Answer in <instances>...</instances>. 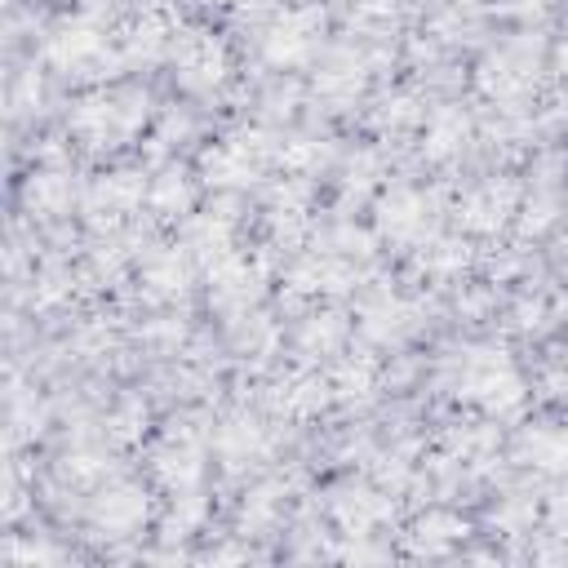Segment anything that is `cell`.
I'll list each match as a JSON object with an SVG mask.
<instances>
[{"mask_svg": "<svg viewBox=\"0 0 568 568\" xmlns=\"http://www.w3.org/2000/svg\"><path fill=\"white\" fill-rule=\"evenodd\" d=\"M515 213H519V186H515V178H484L453 209V217H457V226L466 235H497L501 226H510Z\"/></svg>", "mask_w": 568, "mask_h": 568, "instance_id": "9c48e42d", "label": "cell"}, {"mask_svg": "<svg viewBox=\"0 0 568 568\" xmlns=\"http://www.w3.org/2000/svg\"><path fill=\"white\" fill-rule=\"evenodd\" d=\"M470 142V115L462 106H435L422 124V155L430 164H448Z\"/></svg>", "mask_w": 568, "mask_h": 568, "instance_id": "ffe728a7", "label": "cell"}, {"mask_svg": "<svg viewBox=\"0 0 568 568\" xmlns=\"http://www.w3.org/2000/svg\"><path fill=\"white\" fill-rule=\"evenodd\" d=\"M324 160H328V146H324V142H315V138H293L288 146H280V151H275V164H284V173H293V178L315 173Z\"/></svg>", "mask_w": 568, "mask_h": 568, "instance_id": "4dcf8cb0", "label": "cell"}, {"mask_svg": "<svg viewBox=\"0 0 568 568\" xmlns=\"http://www.w3.org/2000/svg\"><path fill=\"white\" fill-rule=\"evenodd\" d=\"M346 315L342 311H315L302 320L297 328V351L302 355H337L342 342H346Z\"/></svg>", "mask_w": 568, "mask_h": 568, "instance_id": "83f0119b", "label": "cell"}, {"mask_svg": "<svg viewBox=\"0 0 568 568\" xmlns=\"http://www.w3.org/2000/svg\"><path fill=\"white\" fill-rule=\"evenodd\" d=\"M151 115V102L142 89H129V84H115V89H89L80 93V102L71 106V120L67 129L89 146V151H106V146H120L129 138L142 133Z\"/></svg>", "mask_w": 568, "mask_h": 568, "instance_id": "6da1fadb", "label": "cell"}, {"mask_svg": "<svg viewBox=\"0 0 568 568\" xmlns=\"http://www.w3.org/2000/svg\"><path fill=\"white\" fill-rule=\"evenodd\" d=\"M390 0H359L355 9H351V22L355 27H364V31H382V27H390Z\"/></svg>", "mask_w": 568, "mask_h": 568, "instance_id": "74e56055", "label": "cell"}, {"mask_svg": "<svg viewBox=\"0 0 568 568\" xmlns=\"http://www.w3.org/2000/svg\"><path fill=\"white\" fill-rule=\"evenodd\" d=\"M515 462L519 466H532L541 475H568V422L528 426L515 439Z\"/></svg>", "mask_w": 568, "mask_h": 568, "instance_id": "ac0fdd59", "label": "cell"}, {"mask_svg": "<svg viewBox=\"0 0 568 568\" xmlns=\"http://www.w3.org/2000/svg\"><path fill=\"white\" fill-rule=\"evenodd\" d=\"M377 359L368 351H351V355H337L333 368H328V390L333 399H368L377 390Z\"/></svg>", "mask_w": 568, "mask_h": 568, "instance_id": "d4e9b609", "label": "cell"}, {"mask_svg": "<svg viewBox=\"0 0 568 568\" xmlns=\"http://www.w3.org/2000/svg\"><path fill=\"white\" fill-rule=\"evenodd\" d=\"M120 4H124V0H84V13H89V18H98V22H102V18H106V13H115V9H120Z\"/></svg>", "mask_w": 568, "mask_h": 568, "instance_id": "ab89813d", "label": "cell"}, {"mask_svg": "<svg viewBox=\"0 0 568 568\" xmlns=\"http://www.w3.org/2000/svg\"><path fill=\"white\" fill-rule=\"evenodd\" d=\"M457 395L475 408H484L488 417H506L528 399V386L519 377V368L506 359V351L497 346H475L462 355L457 364Z\"/></svg>", "mask_w": 568, "mask_h": 568, "instance_id": "7a4b0ae2", "label": "cell"}, {"mask_svg": "<svg viewBox=\"0 0 568 568\" xmlns=\"http://www.w3.org/2000/svg\"><path fill=\"white\" fill-rule=\"evenodd\" d=\"M466 532H470V524L457 510H426L408 524L404 550L417 559H435V555H448L457 541H466Z\"/></svg>", "mask_w": 568, "mask_h": 568, "instance_id": "e0dca14e", "label": "cell"}, {"mask_svg": "<svg viewBox=\"0 0 568 568\" xmlns=\"http://www.w3.org/2000/svg\"><path fill=\"white\" fill-rule=\"evenodd\" d=\"M564 377H568V346H564Z\"/></svg>", "mask_w": 568, "mask_h": 568, "instance_id": "60d3db41", "label": "cell"}, {"mask_svg": "<svg viewBox=\"0 0 568 568\" xmlns=\"http://www.w3.org/2000/svg\"><path fill=\"white\" fill-rule=\"evenodd\" d=\"M102 475H106L102 453L80 448V453H67V457H62V479H71V484H98Z\"/></svg>", "mask_w": 568, "mask_h": 568, "instance_id": "8d00e7d4", "label": "cell"}, {"mask_svg": "<svg viewBox=\"0 0 568 568\" xmlns=\"http://www.w3.org/2000/svg\"><path fill=\"white\" fill-rule=\"evenodd\" d=\"M151 475L169 493H195V484L204 479V444L191 430L164 435L151 453Z\"/></svg>", "mask_w": 568, "mask_h": 568, "instance_id": "30bf717a", "label": "cell"}, {"mask_svg": "<svg viewBox=\"0 0 568 568\" xmlns=\"http://www.w3.org/2000/svg\"><path fill=\"white\" fill-rule=\"evenodd\" d=\"M231 231H235L231 213H204V217H191V222H186V235H182V248L191 253V262L213 266V262H222V257L235 248Z\"/></svg>", "mask_w": 568, "mask_h": 568, "instance_id": "603a6c76", "label": "cell"}, {"mask_svg": "<svg viewBox=\"0 0 568 568\" xmlns=\"http://www.w3.org/2000/svg\"><path fill=\"white\" fill-rule=\"evenodd\" d=\"M546 524H550V532L568 537V484H559V488L546 497Z\"/></svg>", "mask_w": 568, "mask_h": 568, "instance_id": "f35d334b", "label": "cell"}, {"mask_svg": "<svg viewBox=\"0 0 568 568\" xmlns=\"http://www.w3.org/2000/svg\"><path fill=\"white\" fill-rule=\"evenodd\" d=\"M408 324H413V306L399 293H382V297L359 306V333L368 342H395Z\"/></svg>", "mask_w": 568, "mask_h": 568, "instance_id": "484cf974", "label": "cell"}, {"mask_svg": "<svg viewBox=\"0 0 568 568\" xmlns=\"http://www.w3.org/2000/svg\"><path fill=\"white\" fill-rule=\"evenodd\" d=\"M204 524V501L195 497V493H178V506H173V515H169V524H164V537L173 541V537H186V532H195Z\"/></svg>", "mask_w": 568, "mask_h": 568, "instance_id": "d590c367", "label": "cell"}, {"mask_svg": "<svg viewBox=\"0 0 568 568\" xmlns=\"http://www.w3.org/2000/svg\"><path fill=\"white\" fill-rule=\"evenodd\" d=\"M142 430H146V404H142V399H124L120 408H111L106 435H111L115 444H138Z\"/></svg>", "mask_w": 568, "mask_h": 568, "instance_id": "1f68e13d", "label": "cell"}, {"mask_svg": "<svg viewBox=\"0 0 568 568\" xmlns=\"http://www.w3.org/2000/svg\"><path fill=\"white\" fill-rule=\"evenodd\" d=\"M146 510H151V501H146L142 484L115 479V484L98 488V497H93V506H89V519H93V528H102L106 537H129V532H138V528L146 524Z\"/></svg>", "mask_w": 568, "mask_h": 568, "instance_id": "8fae6325", "label": "cell"}, {"mask_svg": "<svg viewBox=\"0 0 568 568\" xmlns=\"http://www.w3.org/2000/svg\"><path fill=\"white\" fill-rule=\"evenodd\" d=\"M532 62L528 58H519L515 49H501V53H488L484 62H479V75H475V84H479V93L484 98H497V102H515V98H524L528 89H532Z\"/></svg>", "mask_w": 568, "mask_h": 568, "instance_id": "d6986e66", "label": "cell"}, {"mask_svg": "<svg viewBox=\"0 0 568 568\" xmlns=\"http://www.w3.org/2000/svg\"><path fill=\"white\" fill-rule=\"evenodd\" d=\"M355 284V262L351 257H337L333 248L328 253H311L302 262L288 266L284 275V293L288 297H320V293H346Z\"/></svg>", "mask_w": 568, "mask_h": 568, "instance_id": "4fadbf2b", "label": "cell"}, {"mask_svg": "<svg viewBox=\"0 0 568 568\" xmlns=\"http://www.w3.org/2000/svg\"><path fill=\"white\" fill-rule=\"evenodd\" d=\"M328 248L337 253V257H351V262H364V257H373V248H377V235L373 231H364V226H337L333 235H328Z\"/></svg>", "mask_w": 568, "mask_h": 568, "instance_id": "836d02e7", "label": "cell"}, {"mask_svg": "<svg viewBox=\"0 0 568 568\" xmlns=\"http://www.w3.org/2000/svg\"><path fill=\"white\" fill-rule=\"evenodd\" d=\"M22 204L31 217H62L71 209V178L58 169H40L22 186Z\"/></svg>", "mask_w": 568, "mask_h": 568, "instance_id": "4316f807", "label": "cell"}, {"mask_svg": "<svg viewBox=\"0 0 568 568\" xmlns=\"http://www.w3.org/2000/svg\"><path fill=\"white\" fill-rule=\"evenodd\" d=\"M169 58H173V80L186 93H213L231 71V53H226L222 36H213L209 27L178 31L169 44Z\"/></svg>", "mask_w": 568, "mask_h": 568, "instance_id": "277c9868", "label": "cell"}, {"mask_svg": "<svg viewBox=\"0 0 568 568\" xmlns=\"http://www.w3.org/2000/svg\"><path fill=\"white\" fill-rule=\"evenodd\" d=\"M426 106H422V98L417 93H395V98H386L382 102V111H377V120L386 124V129H413V124H426Z\"/></svg>", "mask_w": 568, "mask_h": 568, "instance_id": "d6a6232c", "label": "cell"}, {"mask_svg": "<svg viewBox=\"0 0 568 568\" xmlns=\"http://www.w3.org/2000/svg\"><path fill=\"white\" fill-rule=\"evenodd\" d=\"M426 209L430 200L413 186H390L382 200H377V235L390 240V244H422V231H426Z\"/></svg>", "mask_w": 568, "mask_h": 568, "instance_id": "5bb4252c", "label": "cell"}, {"mask_svg": "<svg viewBox=\"0 0 568 568\" xmlns=\"http://www.w3.org/2000/svg\"><path fill=\"white\" fill-rule=\"evenodd\" d=\"M333 524L346 532V537H373V528L390 524L395 506L386 497V488H368V484H346L333 493V506H328Z\"/></svg>", "mask_w": 568, "mask_h": 568, "instance_id": "7c38bea8", "label": "cell"}, {"mask_svg": "<svg viewBox=\"0 0 568 568\" xmlns=\"http://www.w3.org/2000/svg\"><path fill=\"white\" fill-rule=\"evenodd\" d=\"M320 36H324V9H320L315 0H302V4L284 9V13L266 27V36H262V58H266L271 67H284V71L306 67V62L315 58V49H320Z\"/></svg>", "mask_w": 568, "mask_h": 568, "instance_id": "8992f818", "label": "cell"}, {"mask_svg": "<svg viewBox=\"0 0 568 568\" xmlns=\"http://www.w3.org/2000/svg\"><path fill=\"white\" fill-rule=\"evenodd\" d=\"M333 399V390H328V377H320V373H306V368H297V373H284L271 390H266V404H271V413L275 417H288V422H302V417H315L324 404Z\"/></svg>", "mask_w": 568, "mask_h": 568, "instance_id": "2e32d148", "label": "cell"}, {"mask_svg": "<svg viewBox=\"0 0 568 568\" xmlns=\"http://www.w3.org/2000/svg\"><path fill=\"white\" fill-rule=\"evenodd\" d=\"M151 182H142V173L133 169H115V173H102L89 182L84 200H80V213L93 231H120L146 200Z\"/></svg>", "mask_w": 568, "mask_h": 568, "instance_id": "52a82bcc", "label": "cell"}, {"mask_svg": "<svg viewBox=\"0 0 568 568\" xmlns=\"http://www.w3.org/2000/svg\"><path fill=\"white\" fill-rule=\"evenodd\" d=\"M44 58H49L53 71H62V75H84V80H102V75H111V67L124 62V58H120V44H111V40H106V27H102L98 18H89V13L67 18V22L49 36Z\"/></svg>", "mask_w": 568, "mask_h": 568, "instance_id": "3957f363", "label": "cell"}, {"mask_svg": "<svg viewBox=\"0 0 568 568\" xmlns=\"http://www.w3.org/2000/svg\"><path fill=\"white\" fill-rule=\"evenodd\" d=\"M417 248H422L417 253V266L426 275H457L466 266V257H470L466 240H457V235H435V240H422Z\"/></svg>", "mask_w": 568, "mask_h": 568, "instance_id": "f546056e", "label": "cell"}, {"mask_svg": "<svg viewBox=\"0 0 568 568\" xmlns=\"http://www.w3.org/2000/svg\"><path fill=\"white\" fill-rule=\"evenodd\" d=\"M368 84V71H364V58H355L351 49L333 53L320 71H315V98H324L328 106H351Z\"/></svg>", "mask_w": 568, "mask_h": 568, "instance_id": "7402d4cb", "label": "cell"}, {"mask_svg": "<svg viewBox=\"0 0 568 568\" xmlns=\"http://www.w3.org/2000/svg\"><path fill=\"white\" fill-rule=\"evenodd\" d=\"M146 204H151L155 217H186L191 204H195V186H191V178H186L182 169H164V173L151 182Z\"/></svg>", "mask_w": 568, "mask_h": 568, "instance_id": "f1b7e54d", "label": "cell"}, {"mask_svg": "<svg viewBox=\"0 0 568 568\" xmlns=\"http://www.w3.org/2000/svg\"><path fill=\"white\" fill-rule=\"evenodd\" d=\"M266 293V262L231 248L222 262L209 266V302L226 315H248V306Z\"/></svg>", "mask_w": 568, "mask_h": 568, "instance_id": "ba28073f", "label": "cell"}, {"mask_svg": "<svg viewBox=\"0 0 568 568\" xmlns=\"http://www.w3.org/2000/svg\"><path fill=\"white\" fill-rule=\"evenodd\" d=\"M178 36V22L164 4H146L142 13H133L120 31V58L124 62H155Z\"/></svg>", "mask_w": 568, "mask_h": 568, "instance_id": "9a60e30c", "label": "cell"}, {"mask_svg": "<svg viewBox=\"0 0 568 568\" xmlns=\"http://www.w3.org/2000/svg\"><path fill=\"white\" fill-rule=\"evenodd\" d=\"M191 284V253L186 248H155L142 262V293L151 302H178Z\"/></svg>", "mask_w": 568, "mask_h": 568, "instance_id": "44dd1931", "label": "cell"}, {"mask_svg": "<svg viewBox=\"0 0 568 568\" xmlns=\"http://www.w3.org/2000/svg\"><path fill=\"white\" fill-rule=\"evenodd\" d=\"M266 453H271V439H266V430H262L257 422H248V417H235V422H226V426L217 430V457H222L226 470H244V466L262 462Z\"/></svg>", "mask_w": 568, "mask_h": 568, "instance_id": "cb8c5ba5", "label": "cell"}, {"mask_svg": "<svg viewBox=\"0 0 568 568\" xmlns=\"http://www.w3.org/2000/svg\"><path fill=\"white\" fill-rule=\"evenodd\" d=\"M271 160H275V146L262 133H235V138L213 142L200 155V173L217 191H240V186H253Z\"/></svg>", "mask_w": 568, "mask_h": 568, "instance_id": "5b68a950", "label": "cell"}, {"mask_svg": "<svg viewBox=\"0 0 568 568\" xmlns=\"http://www.w3.org/2000/svg\"><path fill=\"white\" fill-rule=\"evenodd\" d=\"M280 484H257L253 493H248V501H244V528H262V524H271L275 515H280Z\"/></svg>", "mask_w": 568, "mask_h": 568, "instance_id": "e575fe53", "label": "cell"}]
</instances>
